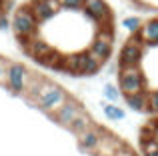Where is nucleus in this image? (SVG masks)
Listing matches in <instances>:
<instances>
[{
    "label": "nucleus",
    "instance_id": "a211bd4d",
    "mask_svg": "<svg viewBox=\"0 0 158 156\" xmlns=\"http://www.w3.org/2000/svg\"><path fill=\"white\" fill-rule=\"evenodd\" d=\"M104 114L110 120H124V116H126V112L114 104H104Z\"/></svg>",
    "mask_w": 158,
    "mask_h": 156
},
{
    "label": "nucleus",
    "instance_id": "20e7f679",
    "mask_svg": "<svg viewBox=\"0 0 158 156\" xmlns=\"http://www.w3.org/2000/svg\"><path fill=\"white\" fill-rule=\"evenodd\" d=\"M88 52L96 60H100L102 64L110 58L112 56V26L108 28V24H104V26L98 28V34H96V38L90 42Z\"/></svg>",
    "mask_w": 158,
    "mask_h": 156
},
{
    "label": "nucleus",
    "instance_id": "0eeeda50",
    "mask_svg": "<svg viewBox=\"0 0 158 156\" xmlns=\"http://www.w3.org/2000/svg\"><path fill=\"white\" fill-rule=\"evenodd\" d=\"M82 12L86 14V18H90L92 22H96L98 26L112 24V10L106 4V0H84Z\"/></svg>",
    "mask_w": 158,
    "mask_h": 156
},
{
    "label": "nucleus",
    "instance_id": "dca6fc26",
    "mask_svg": "<svg viewBox=\"0 0 158 156\" xmlns=\"http://www.w3.org/2000/svg\"><path fill=\"white\" fill-rule=\"evenodd\" d=\"M140 26H142V18H140V16H126V18L122 20V28L130 36L136 34V32L140 30Z\"/></svg>",
    "mask_w": 158,
    "mask_h": 156
},
{
    "label": "nucleus",
    "instance_id": "aec40b11",
    "mask_svg": "<svg viewBox=\"0 0 158 156\" xmlns=\"http://www.w3.org/2000/svg\"><path fill=\"white\" fill-rule=\"evenodd\" d=\"M148 110L152 114H158V90L148 92Z\"/></svg>",
    "mask_w": 158,
    "mask_h": 156
},
{
    "label": "nucleus",
    "instance_id": "7ed1b4c3",
    "mask_svg": "<svg viewBox=\"0 0 158 156\" xmlns=\"http://www.w3.org/2000/svg\"><path fill=\"white\" fill-rule=\"evenodd\" d=\"M68 98V94H66L64 88H60L58 84H52V82H44V86L40 88V94L38 98H36V104L40 106V108L44 110V112L52 114L54 110H58L62 106V102Z\"/></svg>",
    "mask_w": 158,
    "mask_h": 156
},
{
    "label": "nucleus",
    "instance_id": "1a4fd4ad",
    "mask_svg": "<svg viewBox=\"0 0 158 156\" xmlns=\"http://www.w3.org/2000/svg\"><path fill=\"white\" fill-rule=\"evenodd\" d=\"M80 112H84L82 104H80V102H76V100H72V98L68 96L64 102H62L60 108L52 112V116L56 118V122H60L62 126H68L70 122H72V120H74V118H76Z\"/></svg>",
    "mask_w": 158,
    "mask_h": 156
},
{
    "label": "nucleus",
    "instance_id": "9b49d317",
    "mask_svg": "<svg viewBox=\"0 0 158 156\" xmlns=\"http://www.w3.org/2000/svg\"><path fill=\"white\" fill-rule=\"evenodd\" d=\"M102 142H104V138L98 128H88L82 134H78V144L84 150H100Z\"/></svg>",
    "mask_w": 158,
    "mask_h": 156
},
{
    "label": "nucleus",
    "instance_id": "9d476101",
    "mask_svg": "<svg viewBox=\"0 0 158 156\" xmlns=\"http://www.w3.org/2000/svg\"><path fill=\"white\" fill-rule=\"evenodd\" d=\"M136 36H138V40L142 44H146V46H158V16L142 22V26L136 32Z\"/></svg>",
    "mask_w": 158,
    "mask_h": 156
},
{
    "label": "nucleus",
    "instance_id": "4468645a",
    "mask_svg": "<svg viewBox=\"0 0 158 156\" xmlns=\"http://www.w3.org/2000/svg\"><path fill=\"white\" fill-rule=\"evenodd\" d=\"M100 66H102V62L94 58V56L90 54L88 50L82 52V70H80V74H82V76H92V74H98Z\"/></svg>",
    "mask_w": 158,
    "mask_h": 156
},
{
    "label": "nucleus",
    "instance_id": "f8f14e48",
    "mask_svg": "<svg viewBox=\"0 0 158 156\" xmlns=\"http://www.w3.org/2000/svg\"><path fill=\"white\" fill-rule=\"evenodd\" d=\"M50 50H52L50 44H48L46 40H42V38H36V36H34V38H32L30 42L26 44V52H28V54H30L34 60L42 58V56H46Z\"/></svg>",
    "mask_w": 158,
    "mask_h": 156
},
{
    "label": "nucleus",
    "instance_id": "f03ea898",
    "mask_svg": "<svg viewBox=\"0 0 158 156\" xmlns=\"http://www.w3.org/2000/svg\"><path fill=\"white\" fill-rule=\"evenodd\" d=\"M118 86L122 94H136L146 90V76L138 66H126L118 70Z\"/></svg>",
    "mask_w": 158,
    "mask_h": 156
},
{
    "label": "nucleus",
    "instance_id": "39448f33",
    "mask_svg": "<svg viewBox=\"0 0 158 156\" xmlns=\"http://www.w3.org/2000/svg\"><path fill=\"white\" fill-rule=\"evenodd\" d=\"M142 46H144V44L138 40V36L132 34L130 40H126V44L120 48V54H118V68L140 66V62H142V56H144Z\"/></svg>",
    "mask_w": 158,
    "mask_h": 156
},
{
    "label": "nucleus",
    "instance_id": "423d86ee",
    "mask_svg": "<svg viewBox=\"0 0 158 156\" xmlns=\"http://www.w3.org/2000/svg\"><path fill=\"white\" fill-rule=\"evenodd\" d=\"M30 80V72L24 64L20 62H8V68H6V82L4 84L12 90L14 94H24L26 90V84Z\"/></svg>",
    "mask_w": 158,
    "mask_h": 156
},
{
    "label": "nucleus",
    "instance_id": "6ab92c4d",
    "mask_svg": "<svg viewBox=\"0 0 158 156\" xmlns=\"http://www.w3.org/2000/svg\"><path fill=\"white\" fill-rule=\"evenodd\" d=\"M60 2V10H70V12H78L84 6V0H58Z\"/></svg>",
    "mask_w": 158,
    "mask_h": 156
},
{
    "label": "nucleus",
    "instance_id": "2eb2a0df",
    "mask_svg": "<svg viewBox=\"0 0 158 156\" xmlns=\"http://www.w3.org/2000/svg\"><path fill=\"white\" fill-rule=\"evenodd\" d=\"M68 128L72 130V132H76V134H82L84 130L92 128V120H90V116H88L86 112H80V114H78V116L68 124Z\"/></svg>",
    "mask_w": 158,
    "mask_h": 156
},
{
    "label": "nucleus",
    "instance_id": "5701e85b",
    "mask_svg": "<svg viewBox=\"0 0 158 156\" xmlns=\"http://www.w3.org/2000/svg\"><path fill=\"white\" fill-rule=\"evenodd\" d=\"M8 26H10V20H8L6 12H4V10H0V30H6Z\"/></svg>",
    "mask_w": 158,
    "mask_h": 156
},
{
    "label": "nucleus",
    "instance_id": "ddd939ff",
    "mask_svg": "<svg viewBox=\"0 0 158 156\" xmlns=\"http://www.w3.org/2000/svg\"><path fill=\"white\" fill-rule=\"evenodd\" d=\"M126 104L130 106L134 112H146L148 110V92H136V94H126L124 96Z\"/></svg>",
    "mask_w": 158,
    "mask_h": 156
},
{
    "label": "nucleus",
    "instance_id": "4be33fe9",
    "mask_svg": "<svg viewBox=\"0 0 158 156\" xmlns=\"http://www.w3.org/2000/svg\"><path fill=\"white\" fill-rule=\"evenodd\" d=\"M6 68H8V60L0 56V84L6 82Z\"/></svg>",
    "mask_w": 158,
    "mask_h": 156
},
{
    "label": "nucleus",
    "instance_id": "412c9836",
    "mask_svg": "<svg viewBox=\"0 0 158 156\" xmlns=\"http://www.w3.org/2000/svg\"><path fill=\"white\" fill-rule=\"evenodd\" d=\"M118 96H120V92H118L116 86H112V84H106L104 86V98H106V100L114 102V100H118Z\"/></svg>",
    "mask_w": 158,
    "mask_h": 156
},
{
    "label": "nucleus",
    "instance_id": "f3484780",
    "mask_svg": "<svg viewBox=\"0 0 158 156\" xmlns=\"http://www.w3.org/2000/svg\"><path fill=\"white\" fill-rule=\"evenodd\" d=\"M142 154L144 156H158V140L154 136L142 140Z\"/></svg>",
    "mask_w": 158,
    "mask_h": 156
},
{
    "label": "nucleus",
    "instance_id": "f257e3e1",
    "mask_svg": "<svg viewBox=\"0 0 158 156\" xmlns=\"http://www.w3.org/2000/svg\"><path fill=\"white\" fill-rule=\"evenodd\" d=\"M10 26H12V30H14L16 38L20 40V44L26 46V44L38 34L40 24L36 22L34 14L30 12V8H28V4H26V6H20L18 10L14 12V18H12Z\"/></svg>",
    "mask_w": 158,
    "mask_h": 156
},
{
    "label": "nucleus",
    "instance_id": "6e6552de",
    "mask_svg": "<svg viewBox=\"0 0 158 156\" xmlns=\"http://www.w3.org/2000/svg\"><path fill=\"white\" fill-rule=\"evenodd\" d=\"M28 8H30V12L34 14L36 22L44 24V22H48V20H52L54 16L60 12V2H58V0H30Z\"/></svg>",
    "mask_w": 158,
    "mask_h": 156
}]
</instances>
